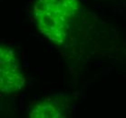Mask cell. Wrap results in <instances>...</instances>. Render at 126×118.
Segmentation results:
<instances>
[{
    "mask_svg": "<svg viewBox=\"0 0 126 118\" xmlns=\"http://www.w3.org/2000/svg\"><path fill=\"white\" fill-rule=\"evenodd\" d=\"M79 6L78 0H37L34 17L39 31L51 42L62 45L70 33Z\"/></svg>",
    "mask_w": 126,
    "mask_h": 118,
    "instance_id": "6da1fadb",
    "label": "cell"
},
{
    "mask_svg": "<svg viewBox=\"0 0 126 118\" xmlns=\"http://www.w3.org/2000/svg\"><path fill=\"white\" fill-rule=\"evenodd\" d=\"M26 84V77L20 69L16 54L1 45L0 48V89L4 94L19 91Z\"/></svg>",
    "mask_w": 126,
    "mask_h": 118,
    "instance_id": "7a4b0ae2",
    "label": "cell"
},
{
    "mask_svg": "<svg viewBox=\"0 0 126 118\" xmlns=\"http://www.w3.org/2000/svg\"><path fill=\"white\" fill-rule=\"evenodd\" d=\"M66 100L63 99H46L34 105L30 111L29 116L34 118H61L65 116L68 107Z\"/></svg>",
    "mask_w": 126,
    "mask_h": 118,
    "instance_id": "3957f363",
    "label": "cell"
}]
</instances>
